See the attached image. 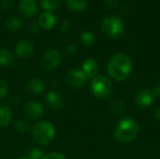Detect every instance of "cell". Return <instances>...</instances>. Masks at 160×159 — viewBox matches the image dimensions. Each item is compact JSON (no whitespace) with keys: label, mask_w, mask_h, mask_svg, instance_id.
Here are the masks:
<instances>
[{"label":"cell","mask_w":160,"mask_h":159,"mask_svg":"<svg viewBox=\"0 0 160 159\" xmlns=\"http://www.w3.org/2000/svg\"><path fill=\"white\" fill-rule=\"evenodd\" d=\"M107 68L108 73L113 80L122 82L127 80L130 75L132 63L128 55L124 53H116L110 59Z\"/></svg>","instance_id":"obj_1"},{"label":"cell","mask_w":160,"mask_h":159,"mask_svg":"<svg viewBox=\"0 0 160 159\" xmlns=\"http://www.w3.org/2000/svg\"><path fill=\"white\" fill-rule=\"evenodd\" d=\"M139 125L131 118L121 119L114 129V138L122 143L131 142L139 134Z\"/></svg>","instance_id":"obj_2"},{"label":"cell","mask_w":160,"mask_h":159,"mask_svg":"<svg viewBox=\"0 0 160 159\" xmlns=\"http://www.w3.org/2000/svg\"><path fill=\"white\" fill-rule=\"evenodd\" d=\"M55 134L56 131L54 126L48 121L38 122L32 128L34 141L41 146H47L51 144L55 138Z\"/></svg>","instance_id":"obj_3"},{"label":"cell","mask_w":160,"mask_h":159,"mask_svg":"<svg viewBox=\"0 0 160 159\" xmlns=\"http://www.w3.org/2000/svg\"><path fill=\"white\" fill-rule=\"evenodd\" d=\"M101 28L103 33L112 38H117L121 37L125 32V27L122 20L119 17L113 15L104 18L101 23Z\"/></svg>","instance_id":"obj_4"},{"label":"cell","mask_w":160,"mask_h":159,"mask_svg":"<svg viewBox=\"0 0 160 159\" xmlns=\"http://www.w3.org/2000/svg\"><path fill=\"white\" fill-rule=\"evenodd\" d=\"M90 87L93 95L99 99L108 97L112 90V84L111 81L103 75H98L93 78Z\"/></svg>","instance_id":"obj_5"},{"label":"cell","mask_w":160,"mask_h":159,"mask_svg":"<svg viewBox=\"0 0 160 159\" xmlns=\"http://www.w3.org/2000/svg\"><path fill=\"white\" fill-rule=\"evenodd\" d=\"M62 61V56L60 52L55 49H48L41 55V67L45 70L55 69Z\"/></svg>","instance_id":"obj_6"},{"label":"cell","mask_w":160,"mask_h":159,"mask_svg":"<svg viewBox=\"0 0 160 159\" xmlns=\"http://www.w3.org/2000/svg\"><path fill=\"white\" fill-rule=\"evenodd\" d=\"M66 81L71 87L81 88L85 85L87 82V76L82 70L80 69H71L67 73Z\"/></svg>","instance_id":"obj_7"},{"label":"cell","mask_w":160,"mask_h":159,"mask_svg":"<svg viewBox=\"0 0 160 159\" xmlns=\"http://www.w3.org/2000/svg\"><path fill=\"white\" fill-rule=\"evenodd\" d=\"M23 112L26 116L31 119H38L43 115L44 108L43 106L36 101H30L26 103L23 107Z\"/></svg>","instance_id":"obj_8"},{"label":"cell","mask_w":160,"mask_h":159,"mask_svg":"<svg viewBox=\"0 0 160 159\" xmlns=\"http://www.w3.org/2000/svg\"><path fill=\"white\" fill-rule=\"evenodd\" d=\"M15 54L20 58H28L34 52V45L29 40H21L15 46Z\"/></svg>","instance_id":"obj_9"},{"label":"cell","mask_w":160,"mask_h":159,"mask_svg":"<svg viewBox=\"0 0 160 159\" xmlns=\"http://www.w3.org/2000/svg\"><path fill=\"white\" fill-rule=\"evenodd\" d=\"M19 10L23 16L27 18L34 17L38 13V6L36 0H20Z\"/></svg>","instance_id":"obj_10"},{"label":"cell","mask_w":160,"mask_h":159,"mask_svg":"<svg viewBox=\"0 0 160 159\" xmlns=\"http://www.w3.org/2000/svg\"><path fill=\"white\" fill-rule=\"evenodd\" d=\"M57 22V18L56 16L51 12V11H44L42 12L39 16H38V22L39 24V26L45 30H51L52 29Z\"/></svg>","instance_id":"obj_11"},{"label":"cell","mask_w":160,"mask_h":159,"mask_svg":"<svg viewBox=\"0 0 160 159\" xmlns=\"http://www.w3.org/2000/svg\"><path fill=\"white\" fill-rule=\"evenodd\" d=\"M154 101V97L150 89H142L136 96L135 102L139 108H147Z\"/></svg>","instance_id":"obj_12"},{"label":"cell","mask_w":160,"mask_h":159,"mask_svg":"<svg viewBox=\"0 0 160 159\" xmlns=\"http://www.w3.org/2000/svg\"><path fill=\"white\" fill-rule=\"evenodd\" d=\"M45 102H46L47 106L52 110H59V109L63 108L64 103H65L62 96L54 91H51V92L47 93V95L45 97Z\"/></svg>","instance_id":"obj_13"},{"label":"cell","mask_w":160,"mask_h":159,"mask_svg":"<svg viewBox=\"0 0 160 159\" xmlns=\"http://www.w3.org/2000/svg\"><path fill=\"white\" fill-rule=\"evenodd\" d=\"M82 67V70L84 72V74L87 76V78H95L96 76H98V65L95 59L88 58V59L84 60Z\"/></svg>","instance_id":"obj_14"},{"label":"cell","mask_w":160,"mask_h":159,"mask_svg":"<svg viewBox=\"0 0 160 159\" xmlns=\"http://www.w3.org/2000/svg\"><path fill=\"white\" fill-rule=\"evenodd\" d=\"M26 87H27V90L34 95H39L43 93L46 89L45 82L41 79H38V78H34L30 80Z\"/></svg>","instance_id":"obj_15"},{"label":"cell","mask_w":160,"mask_h":159,"mask_svg":"<svg viewBox=\"0 0 160 159\" xmlns=\"http://www.w3.org/2000/svg\"><path fill=\"white\" fill-rule=\"evenodd\" d=\"M12 119V112L10 108L5 104H0V127H7Z\"/></svg>","instance_id":"obj_16"},{"label":"cell","mask_w":160,"mask_h":159,"mask_svg":"<svg viewBox=\"0 0 160 159\" xmlns=\"http://www.w3.org/2000/svg\"><path fill=\"white\" fill-rule=\"evenodd\" d=\"M68 7L76 12L83 11L88 6V0H66Z\"/></svg>","instance_id":"obj_17"},{"label":"cell","mask_w":160,"mask_h":159,"mask_svg":"<svg viewBox=\"0 0 160 159\" xmlns=\"http://www.w3.org/2000/svg\"><path fill=\"white\" fill-rule=\"evenodd\" d=\"M14 61V56L12 52L7 49L0 50V67H9Z\"/></svg>","instance_id":"obj_18"},{"label":"cell","mask_w":160,"mask_h":159,"mask_svg":"<svg viewBox=\"0 0 160 159\" xmlns=\"http://www.w3.org/2000/svg\"><path fill=\"white\" fill-rule=\"evenodd\" d=\"M6 27L9 31H18L23 27V22L19 17H9L6 22Z\"/></svg>","instance_id":"obj_19"},{"label":"cell","mask_w":160,"mask_h":159,"mask_svg":"<svg viewBox=\"0 0 160 159\" xmlns=\"http://www.w3.org/2000/svg\"><path fill=\"white\" fill-rule=\"evenodd\" d=\"M62 0H40L41 7L44 11H52L57 9L61 5Z\"/></svg>","instance_id":"obj_20"},{"label":"cell","mask_w":160,"mask_h":159,"mask_svg":"<svg viewBox=\"0 0 160 159\" xmlns=\"http://www.w3.org/2000/svg\"><path fill=\"white\" fill-rule=\"evenodd\" d=\"M80 39H81V41H82V44H84L86 46H91L96 41V36H95V34L93 32L84 31V32H82L81 34Z\"/></svg>","instance_id":"obj_21"},{"label":"cell","mask_w":160,"mask_h":159,"mask_svg":"<svg viewBox=\"0 0 160 159\" xmlns=\"http://www.w3.org/2000/svg\"><path fill=\"white\" fill-rule=\"evenodd\" d=\"M29 123L26 120H18L14 124V128L20 133H26L29 130Z\"/></svg>","instance_id":"obj_22"},{"label":"cell","mask_w":160,"mask_h":159,"mask_svg":"<svg viewBox=\"0 0 160 159\" xmlns=\"http://www.w3.org/2000/svg\"><path fill=\"white\" fill-rule=\"evenodd\" d=\"M124 110V104L120 99H114L111 102V111L113 113H121Z\"/></svg>","instance_id":"obj_23"},{"label":"cell","mask_w":160,"mask_h":159,"mask_svg":"<svg viewBox=\"0 0 160 159\" xmlns=\"http://www.w3.org/2000/svg\"><path fill=\"white\" fill-rule=\"evenodd\" d=\"M44 152L41 149L34 148L29 151L28 153V157L30 159H42L44 157Z\"/></svg>","instance_id":"obj_24"},{"label":"cell","mask_w":160,"mask_h":159,"mask_svg":"<svg viewBox=\"0 0 160 159\" xmlns=\"http://www.w3.org/2000/svg\"><path fill=\"white\" fill-rule=\"evenodd\" d=\"M8 93V84L5 80H0V99L7 97Z\"/></svg>","instance_id":"obj_25"},{"label":"cell","mask_w":160,"mask_h":159,"mask_svg":"<svg viewBox=\"0 0 160 159\" xmlns=\"http://www.w3.org/2000/svg\"><path fill=\"white\" fill-rule=\"evenodd\" d=\"M42 159H67L66 157L63 154L57 153V152H52L50 154H47L43 157Z\"/></svg>","instance_id":"obj_26"},{"label":"cell","mask_w":160,"mask_h":159,"mask_svg":"<svg viewBox=\"0 0 160 159\" xmlns=\"http://www.w3.org/2000/svg\"><path fill=\"white\" fill-rule=\"evenodd\" d=\"M65 51H66L67 54H68V55H73V54H75V53L77 52V48H76V46L73 45V44H68V45L66 46Z\"/></svg>","instance_id":"obj_27"},{"label":"cell","mask_w":160,"mask_h":159,"mask_svg":"<svg viewBox=\"0 0 160 159\" xmlns=\"http://www.w3.org/2000/svg\"><path fill=\"white\" fill-rule=\"evenodd\" d=\"M39 28H40V26H39L38 22H32L29 24V31L31 33H34V34L38 33L39 31Z\"/></svg>","instance_id":"obj_28"},{"label":"cell","mask_w":160,"mask_h":159,"mask_svg":"<svg viewBox=\"0 0 160 159\" xmlns=\"http://www.w3.org/2000/svg\"><path fill=\"white\" fill-rule=\"evenodd\" d=\"M13 5V1L12 0H1L0 6L2 8L4 9H9Z\"/></svg>","instance_id":"obj_29"},{"label":"cell","mask_w":160,"mask_h":159,"mask_svg":"<svg viewBox=\"0 0 160 159\" xmlns=\"http://www.w3.org/2000/svg\"><path fill=\"white\" fill-rule=\"evenodd\" d=\"M70 27H71V22H70L69 21H68V20L62 22L61 24H60V29H61L62 31H64V32L68 31V30L70 29Z\"/></svg>","instance_id":"obj_30"},{"label":"cell","mask_w":160,"mask_h":159,"mask_svg":"<svg viewBox=\"0 0 160 159\" xmlns=\"http://www.w3.org/2000/svg\"><path fill=\"white\" fill-rule=\"evenodd\" d=\"M105 4L110 8H114L118 5V0H105Z\"/></svg>","instance_id":"obj_31"},{"label":"cell","mask_w":160,"mask_h":159,"mask_svg":"<svg viewBox=\"0 0 160 159\" xmlns=\"http://www.w3.org/2000/svg\"><path fill=\"white\" fill-rule=\"evenodd\" d=\"M152 94H153V97H160V87L158 86L154 89V91H152Z\"/></svg>","instance_id":"obj_32"},{"label":"cell","mask_w":160,"mask_h":159,"mask_svg":"<svg viewBox=\"0 0 160 159\" xmlns=\"http://www.w3.org/2000/svg\"><path fill=\"white\" fill-rule=\"evenodd\" d=\"M155 116H156V118L160 122V107L157 109V111L155 112Z\"/></svg>","instance_id":"obj_33"},{"label":"cell","mask_w":160,"mask_h":159,"mask_svg":"<svg viewBox=\"0 0 160 159\" xmlns=\"http://www.w3.org/2000/svg\"><path fill=\"white\" fill-rule=\"evenodd\" d=\"M19 159H30V158H29V157H22V158H19Z\"/></svg>","instance_id":"obj_34"},{"label":"cell","mask_w":160,"mask_h":159,"mask_svg":"<svg viewBox=\"0 0 160 159\" xmlns=\"http://www.w3.org/2000/svg\"><path fill=\"white\" fill-rule=\"evenodd\" d=\"M158 86H159V87H160V82H159V85H158Z\"/></svg>","instance_id":"obj_35"}]
</instances>
